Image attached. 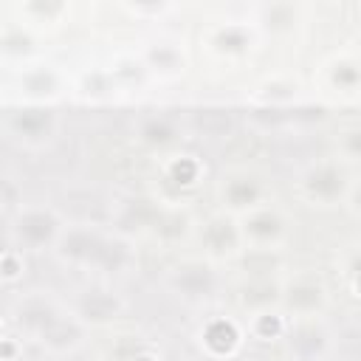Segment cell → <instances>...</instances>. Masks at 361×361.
Returning <instances> with one entry per match:
<instances>
[{"label":"cell","mask_w":361,"mask_h":361,"mask_svg":"<svg viewBox=\"0 0 361 361\" xmlns=\"http://www.w3.org/2000/svg\"><path fill=\"white\" fill-rule=\"evenodd\" d=\"M299 189L305 200H310L313 206H336V203H347L350 192L355 189V180L344 161L322 158L313 161L299 175Z\"/></svg>","instance_id":"1"},{"label":"cell","mask_w":361,"mask_h":361,"mask_svg":"<svg viewBox=\"0 0 361 361\" xmlns=\"http://www.w3.org/2000/svg\"><path fill=\"white\" fill-rule=\"evenodd\" d=\"M65 220L51 206H20L8 223L11 243L20 251H54Z\"/></svg>","instance_id":"2"},{"label":"cell","mask_w":361,"mask_h":361,"mask_svg":"<svg viewBox=\"0 0 361 361\" xmlns=\"http://www.w3.org/2000/svg\"><path fill=\"white\" fill-rule=\"evenodd\" d=\"M330 305V293L327 285L310 274H299L288 282L279 285V299L276 307L285 313L288 322L293 319H316L327 310Z\"/></svg>","instance_id":"3"},{"label":"cell","mask_w":361,"mask_h":361,"mask_svg":"<svg viewBox=\"0 0 361 361\" xmlns=\"http://www.w3.org/2000/svg\"><path fill=\"white\" fill-rule=\"evenodd\" d=\"M282 338L290 361H324L333 350V330L322 316L288 322Z\"/></svg>","instance_id":"4"},{"label":"cell","mask_w":361,"mask_h":361,"mask_svg":"<svg viewBox=\"0 0 361 361\" xmlns=\"http://www.w3.org/2000/svg\"><path fill=\"white\" fill-rule=\"evenodd\" d=\"M166 288L186 305H203L217 290V271L209 259H183L166 274Z\"/></svg>","instance_id":"5"},{"label":"cell","mask_w":361,"mask_h":361,"mask_svg":"<svg viewBox=\"0 0 361 361\" xmlns=\"http://www.w3.org/2000/svg\"><path fill=\"white\" fill-rule=\"evenodd\" d=\"M237 228H240V240L257 251H271L279 243H285V237H288L285 214L265 203L251 209L248 214L237 217Z\"/></svg>","instance_id":"6"},{"label":"cell","mask_w":361,"mask_h":361,"mask_svg":"<svg viewBox=\"0 0 361 361\" xmlns=\"http://www.w3.org/2000/svg\"><path fill=\"white\" fill-rule=\"evenodd\" d=\"M62 313H65V310H62L51 296H45V293L37 290V293H25V296H20V299L14 302V307H11V322H14V327H17L25 338L39 341V336H45Z\"/></svg>","instance_id":"7"},{"label":"cell","mask_w":361,"mask_h":361,"mask_svg":"<svg viewBox=\"0 0 361 361\" xmlns=\"http://www.w3.org/2000/svg\"><path fill=\"white\" fill-rule=\"evenodd\" d=\"M102 240H104V231L102 228L87 226V223H73V226H65L62 228V234H59V240L54 245V254L65 265L90 271Z\"/></svg>","instance_id":"8"},{"label":"cell","mask_w":361,"mask_h":361,"mask_svg":"<svg viewBox=\"0 0 361 361\" xmlns=\"http://www.w3.org/2000/svg\"><path fill=\"white\" fill-rule=\"evenodd\" d=\"M262 200H265V183L254 172L237 169V172L223 175V180H220V203H223L226 214L243 217L251 209L262 206Z\"/></svg>","instance_id":"9"},{"label":"cell","mask_w":361,"mask_h":361,"mask_svg":"<svg viewBox=\"0 0 361 361\" xmlns=\"http://www.w3.org/2000/svg\"><path fill=\"white\" fill-rule=\"evenodd\" d=\"M197 344L206 358L226 361L240 353L243 347V327L231 316H212L197 330Z\"/></svg>","instance_id":"10"},{"label":"cell","mask_w":361,"mask_h":361,"mask_svg":"<svg viewBox=\"0 0 361 361\" xmlns=\"http://www.w3.org/2000/svg\"><path fill=\"white\" fill-rule=\"evenodd\" d=\"M8 133L25 147H42L56 135V116L48 107H20L8 116Z\"/></svg>","instance_id":"11"},{"label":"cell","mask_w":361,"mask_h":361,"mask_svg":"<svg viewBox=\"0 0 361 361\" xmlns=\"http://www.w3.org/2000/svg\"><path fill=\"white\" fill-rule=\"evenodd\" d=\"M200 245L212 259H228L240 251L243 240H240V228H237V220L231 214H214L203 223L200 228Z\"/></svg>","instance_id":"12"},{"label":"cell","mask_w":361,"mask_h":361,"mask_svg":"<svg viewBox=\"0 0 361 361\" xmlns=\"http://www.w3.org/2000/svg\"><path fill=\"white\" fill-rule=\"evenodd\" d=\"M133 265H135V245H133L130 234L104 231V240L96 251V259H93L90 271L102 274V276H118V274H127Z\"/></svg>","instance_id":"13"},{"label":"cell","mask_w":361,"mask_h":361,"mask_svg":"<svg viewBox=\"0 0 361 361\" xmlns=\"http://www.w3.org/2000/svg\"><path fill=\"white\" fill-rule=\"evenodd\" d=\"M85 341H87V327H85L73 313H62V316L54 322V327H51L45 336H39L37 344H39L48 355L65 358V355L79 353V350L85 347Z\"/></svg>","instance_id":"14"},{"label":"cell","mask_w":361,"mask_h":361,"mask_svg":"<svg viewBox=\"0 0 361 361\" xmlns=\"http://www.w3.org/2000/svg\"><path fill=\"white\" fill-rule=\"evenodd\" d=\"M121 310H124V302L116 293H110V290H85L76 299L73 316L85 327H102V324L116 322L121 316Z\"/></svg>","instance_id":"15"},{"label":"cell","mask_w":361,"mask_h":361,"mask_svg":"<svg viewBox=\"0 0 361 361\" xmlns=\"http://www.w3.org/2000/svg\"><path fill=\"white\" fill-rule=\"evenodd\" d=\"M324 85L338 93L353 99L361 87V62L355 54H338L324 65Z\"/></svg>","instance_id":"16"},{"label":"cell","mask_w":361,"mask_h":361,"mask_svg":"<svg viewBox=\"0 0 361 361\" xmlns=\"http://www.w3.org/2000/svg\"><path fill=\"white\" fill-rule=\"evenodd\" d=\"M209 45L220 56H243L254 45V31L243 23H226L209 34Z\"/></svg>","instance_id":"17"},{"label":"cell","mask_w":361,"mask_h":361,"mask_svg":"<svg viewBox=\"0 0 361 361\" xmlns=\"http://www.w3.org/2000/svg\"><path fill=\"white\" fill-rule=\"evenodd\" d=\"M135 133H138L141 144H147L152 149H164V147H172L178 141V121L172 116H164V113H149L138 121Z\"/></svg>","instance_id":"18"},{"label":"cell","mask_w":361,"mask_h":361,"mask_svg":"<svg viewBox=\"0 0 361 361\" xmlns=\"http://www.w3.org/2000/svg\"><path fill=\"white\" fill-rule=\"evenodd\" d=\"M257 23L274 34H288L302 23V6L299 3H265L257 11Z\"/></svg>","instance_id":"19"},{"label":"cell","mask_w":361,"mask_h":361,"mask_svg":"<svg viewBox=\"0 0 361 361\" xmlns=\"http://www.w3.org/2000/svg\"><path fill=\"white\" fill-rule=\"evenodd\" d=\"M288 330V319L285 313L274 305V307H262V310H254L248 313V322H245V333H251L257 341H274V338H282Z\"/></svg>","instance_id":"20"},{"label":"cell","mask_w":361,"mask_h":361,"mask_svg":"<svg viewBox=\"0 0 361 361\" xmlns=\"http://www.w3.org/2000/svg\"><path fill=\"white\" fill-rule=\"evenodd\" d=\"M200 175H203V166H200V161H197L195 155H189V152L175 155V158H169V164H166V178H169V183L178 186V189H192V186L200 180Z\"/></svg>","instance_id":"21"},{"label":"cell","mask_w":361,"mask_h":361,"mask_svg":"<svg viewBox=\"0 0 361 361\" xmlns=\"http://www.w3.org/2000/svg\"><path fill=\"white\" fill-rule=\"evenodd\" d=\"M147 65L158 73H178V71H183V54L178 45L158 42L147 51Z\"/></svg>","instance_id":"22"},{"label":"cell","mask_w":361,"mask_h":361,"mask_svg":"<svg viewBox=\"0 0 361 361\" xmlns=\"http://www.w3.org/2000/svg\"><path fill=\"white\" fill-rule=\"evenodd\" d=\"M20 85H23V90L28 96H37V99L54 96L59 90V79H56V73L51 68H31V71H25Z\"/></svg>","instance_id":"23"},{"label":"cell","mask_w":361,"mask_h":361,"mask_svg":"<svg viewBox=\"0 0 361 361\" xmlns=\"http://www.w3.org/2000/svg\"><path fill=\"white\" fill-rule=\"evenodd\" d=\"M34 54V37L25 28H8L0 34V56L6 59H25Z\"/></svg>","instance_id":"24"},{"label":"cell","mask_w":361,"mask_h":361,"mask_svg":"<svg viewBox=\"0 0 361 361\" xmlns=\"http://www.w3.org/2000/svg\"><path fill=\"white\" fill-rule=\"evenodd\" d=\"M186 231H189V214L186 212H180V209H161L158 223L152 228L155 237H161V240H178Z\"/></svg>","instance_id":"25"},{"label":"cell","mask_w":361,"mask_h":361,"mask_svg":"<svg viewBox=\"0 0 361 361\" xmlns=\"http://www.w3.org/2000/svg\"><path fill=\"white\" fill-rule=\"evenodd\" d=\"M361 158V130L350 127L338 135V161L344 164H355Z\"/></svg>","instance_id":"26"},{"label":"cell","mask_w":361,"mask_h":361,"mask_svg":"<svg viewBox=\"0 0 361 361\" xmlns=\"http://www.w3.org/2000/svg\"><path fill=\"white\" fill-rule=\"evenodd\" d=\"M65 11H68L65 3H42V0H37V3H25V6H23V14H28V17L37 20V23H42V20L54 23V20L62 17Z\"/></svg>","instance_id":"27"},{"label":"cell","mask_w":361,"mask_h":361,"mask_svg":"<svg viewBox=\"0 0 361 361\" xmlns=\"http://www.w3.org/2000/svg\"><path fill=\"white\" fill-rule=\"evenodd\" d=\"M293 96H296V82H290V79H274L259 90L262 102H288Z\"/></svg>","instance_id":"28"},{"label":"cell","mask_w":361,"mask_h":361,"mask_svg":"<svg viewBox=\"0 0 361 361\" xmlns=\"http://www.w3.org/2000/svg\"><path fill=\"white\" fill-rule=\"evenodd\" d=\"M130 361H158V355H152L149 350H144V353H135Z\"/></svg>","instance_id":"29"},{"label":"cell","mask_w":361,"mask_h":361,"mask_svg":"<svg viewBox=\"0 0 361 361\" xmlns=\"http://www.w3.org/2000/svg\"><path fill=\"white\" fill-rule=\"evenodd\" d=\"M226 361H251V358H245V355L237 353V355H231V358H226Z\"/></svg>","instance_id":"30"},{"label":"cell","mask_w":361,"mask_h":361,"mask_svg":"<svg viewBox=\"0 0 361 361\" xmlns=\"http://www.w3.org/2000/svg\"><path fill=\"white\" fill-rule=\"evenodd\" d=\"M0 212H3V192H0Z\"/></svg>","instance_id":"31"},{"label":"cell","mask_w":361,"mask_h":361,"mask_svg":"<svg viewBox=\"0 0 361 361\" xmlns=\"http://www.w3.org/2000/svg\"><path fill=\"white\" fill-rule=\"evenodd\" d=\"M0 338H3V324H0Z\"/></svg>","instance_id":"32"},{"label":"cell","mask_w":361,"mask_h":361,"mask_svg":"<svg viewBox=\"0 0 361 361\" xmlns=\"http://www.w3.org/2000/svg\"><path fill=\"white\" fill-rule=\"evenodd\" d=\"M0 361H3V358H0Z\"/></svg>","instance_id":"33"}]
</instances>
